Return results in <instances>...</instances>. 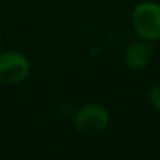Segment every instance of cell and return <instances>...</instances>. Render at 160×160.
<instances>
[{
    "label": "cell",
    "mask_w": 160,
    "mask_h": 160,
    "mask_svg": "<svg viewBox=\"0 0 160 160\" xmlns=\"http://www.w3.org/2000/svg\"><path fill=\"white\" fill-rule=\"evenodd\" d=\"M148 103L156 112H160V82H156L148 92Z\"/></svg>",
    "instance_id": "5"
},
{
    "label": "cell",
    "mask_w": 160,
    "mask_h": 160,
    "mask_svg": "<svg viewBox=\"0 0 160 160\" xmlns=\"http://www.w3.org/2000/svg\"><path fill=\"white\" fill-rule=\"evenodd\" d=\"M154 58V44L145 39H137L131 42L124 53H123V62L129 70L140 72L145 70Z\"/></svg>",
    "instance_id": "4"
},
{
    "label": "cell",
    "mask_w": 160,
    "mask_h": 160,
    "mask_svg": "<svg viewBox=\"0 0 160 160\" xmlns=\"http://www.w3.org/2000/svg\"><path fill=\"white\" fill-rule=\"evenodd\" d=\"M75 131L82 137H98L110 124V113L101 103H86L79 106L72 118Z\"/></svg>",
    "instance_id": "1"
},
{
    "label": "cell",
    "mask_w": 160,
    "mask_h": 160,
    "mask_svg": "<svg viewBox=\"0 0 160 160\" xmlns=\"http://www.w3.org/2000/svg\"><path fill=\"white\" fill-rule=\"evenodd\" d=\"M31 75V62L27 54L17 50H0V84L20 86Z\"/></svg>",
    "instance_id": "3"
},
{
    "label": "cell",
    "mask_w": 160,
    "mask_h": 160,
    "mask_svg": "<svg viewBox=\"0 0 160 160\" xmlns=\"http://www.w3.org/2000/svg\"><path fill=\"white\" fill-rule=\"evenodd\" d=\"M2 41L3 39H2V31H0V50H2Z\"/></svg>",
    "instance_id": "6"
},
{
    "label": "cell",
    "mask_w": 160,
    "mask_h": 160,
    "mask_svg": "<svg viewBox=\"0 0 160 160\" xmlns=\"http://www.w3.org/2000/svg\"><path fill=\"white\" fill-rule=\"evenodd\" d=\"M131 23L140 39L149 42L160 41V3L154 0L138 2L131 12Z\"/></svg>",
    "instance_id": "2"
}]
</instances>
